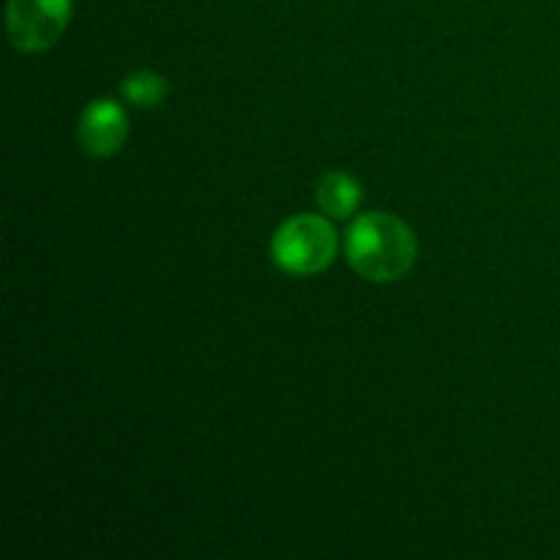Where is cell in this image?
<instances>
[{
	"mask_svg": "<svg viewBox=\"0 0 560 560\" xmlns=\"http://www.w3.org/2000/svg\"><path fill=\"white\" fill-rule=\"evenodd\" d=\"M345 257L361 279L392 284L408 277L419 260L416 233L399 217L372 211L355 219L345 235Z\"/></svg>",
	"mask_w": 560,
	"mask_h": 560,
	"instance_id": "6da1fadb",
	"label": "cell"
},
{
	"mask_svg": "<svg viewBox=\"0 0 560 560\" xmlns=\"http://www.w3.org/2000/svg\"><path fill=\"white\" fill-rule=\"evenodd\" d=\"M339 238L328 217L299 213L277 228L271 238V257L279 271L290 277H315L337 260Z\"/></svg>",
	"mask_w": 560,
	"mask_h": 560,
	"instance_id": "7a4b0ae2",
	"label": "cell"
},
{
	"mask_svg": "<svg viewBox=\"0 0 560 560\" xmlns=\"http://www.w3.org/2000/svg\"><path fill=\"white\" fill-rule=\"evenodd\" d=\"M71 0H9L5 27L11 47L20 52H44L55 47L71 22Z\"/></svg>",
	"mask_w": 560,
	"mask_h": 560,
	"instance_id": "3957f363",
	"label": "cell"
},
{
	"mask_svg": "<svg viewBox=\"0 0 560 560\" xmlns=\"http://www.w3.org/2000/svg\"><path fill=\"white\" fill-rule=\"evenodd\" d=\"M77 137L88 156L109 159L115 153L124 151L126 140H129V118L120 104L109 102V98H93L80 115L77 124Z\"/></svg>",
	"mask_w": 560,
	"mask_h": 560,
	"instance_id": "277c9868",
	"label": "cell"
},
{
	"mask_svg": "<svg viewBox=\"0 0 560 560\" xmlns=\"http://www.w3.org/2000/svg\"><path fill=\"white\" fill-rule=\"evenodd\" d=\"M315 200L328 219H350L361 208L364 189H361L359 178L342 173V170H334L317 180Z\"/></svg>",
	"mask_w": 560,
	"mask_h": 560,
	"instance_id": "5b68a950",
	"label": "cell"
},
{
	"mask_svg": "<svg viewBox=\"0 0 560 560\" xmlns=\"http://www.w3.org/2000/svg\"><path fill=\"white\" fill-rule=\"evenodd\" d=\"M167 93H170L167 80L151 69L135 71V74L126 77L124 85H120V96H124L126 102L137 109L162 107L164 98H167Z\"/></svg>",
	"mask_w": 560,
	"mask_h": 560,
	"instance_id": "8992f818",
	"label": "cell"
}]
</instances>
